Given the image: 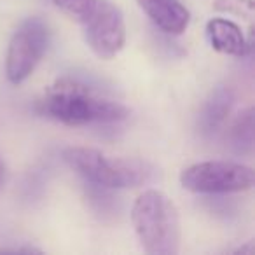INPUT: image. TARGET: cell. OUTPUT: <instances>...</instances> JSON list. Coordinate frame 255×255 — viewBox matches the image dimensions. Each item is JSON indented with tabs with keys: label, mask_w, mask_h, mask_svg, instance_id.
<instances>
[{
	"label": "cell",
	"mask_w": 255,
	"mask_h": 255,
	"mask_svg": "<svg viewBox=\"0 0 255 255\" xmlns=\"http://www.w3.org/2000/svg\"><path fill=\"white\" fill-rule=\"evenodd\" d=\"M79 21L89 49L100 60H112L126 42V23L121 9L110 0H93Z\"/></svg>",
	"instance_id": "obj_5"
},
{
	"label": "cell",
	"mask_w": 255,
	"mask_h": 255,
	"mask_svg": "<svg viewBox=\"0 0 255 255\" xmlns=\"http://www.w3.org/2000/svg\"><path fill=\"white\" fill-rule=\"evenodd\" d=\"M213 7L217 11L231 12V14H241L250 18L254 12V2L252 0H215Z\"/></svg>",
	"instance_id": "obj_11"
},
{
	"label": "cell",
	"mask_w": 255,
	"mask_h": 255,
	"mask_svg": "<svg viewBox=\"0 0 255 255\" xmlns=\"http://www.w3.org/2000/svg\"><path fill=\"white\" fill-rule=\"evenodd\" d=\"M233 103L234 93L227 86H219V88H215L210 93V96L203 103L198 116V131L205 138H208V136L215 135L219 131L220 126L226 123L227 116H229Z\"/></svg>",
	"instance_id": "obj_8"
},
{
	"label": "cell",
	"mask_w": 255,
	"mask_h": 255,
	"mask_svg": "<svg viewBox=\"0 0 255 255\" xmlns=\"http://www.w3.org/2000/svg\"><path fill=\"white\" fill-rule=\"evenodd\" d=\"M254 170L233 161H201L180 173L182 187L196 194L243 192L254 187Z\"/></svg>",
	"instance_id": "obj_4"
},
{
	"label": "cell",
	"mask_w": 255,
	"mask_h": 255,
	"mask_svg": "<svg viewBox=\"0 0 255 255\" xmlns=\"http://www.w3.org/2000/svg\"><path fill=\"white\" fill-rule=\"evenodd\" d=\"M229 147L240 154H248L254 149V109L241 110L229 129Z\"/></svg>",
	"instance_id": "obj_10"
},
{
	"label": "cell",
	"mask_w": 255,
	"mask_h": 255,
	"mask_svg": "<svg viewBox=\"0 0 255 255\" xmlns=\"http://www.w3.org/2000/svg\"><path fill=\"white\" fill-rule=\"evenodd\" d=\"M131 222L142 248L149 255H177L180 250V215L171 198L157 189L135 199Z\"/></svg>",
	"instance_id": "obj_3"
},
{
	"label": "cell",
	"mask_w": 255,
	"mask_h": 255,
	"mask_svg": "<svg viewBox=\"0 0 255 255\" xmlns=\"http://www.w3.org/2000/svg\"><path fill=\"white\" fill-rule=\"evenodd\" d=\"M35 110L40 116L68 126L117 123L129 114L123 103L74 79H61L49 86L37 100Z\"/></svg>",
	"instance_id": "obj_1"
},
{
	"label": "cell",
	"mask_w": 255,
	"mask_h": 255,
	"mask_svg": "<svg viewBox=\"0 0 255 255\" xmlns=\"http://www.w3.org/2000/svg\"><path fill=\"white\" fill-rule=\"evenodd\" d=\"M206 35H208L212 47L222 54L229 56H245L250 49L241 28L234 21L226 18H213L206 25Z\"/></svg>",
	"instance_id": "obj_9"
},
{
	"label": "cell",
	"mask_w": 255,
	"mask_h": 255,
	"mask_svg": "<svg viewBox=\"0 0 255 255\" xmlns=\"http://www.w3.org/2000/svg\"><path fill=\"white\" fill-rule=\"evenodd\" d=\"M150 21L170 35H180L187 30L191 12L180 0H135Z\"/></svg>",
	"instance_id": "obj_7"
},
{
	"label": "cell",
	"mask_w": 255,
	"mask_h": 255,
	"mask_svg": "<svg viewBox=\"0 0 255 255\" xmlns=\"http://www.w3.org/2000/svg\"><path fill=\"white\" fill-rule=\"evenodd\" d=\"M0 254H40V250L32 247H0Z\"/></svg>",
	"instance_id": "obj_13"
},
{
	"label": "cell",
	"mask_w": 255,
	"mask_h": 255,
	"mask_svg": "<svg viewBox=\"0 0 255 255\" xmlns=\"http://www.w3.org/2000/svg\"><path fill=\"white\" fill-rule=\"evenodd\" d=\"M4 180H5V164L4 161L0 159V187L4 185Z\"/></svg>",
	"instance_id": "obj_14"
},
{
	"label": "cell",
	"mask_w": 255,
	"mask_h": 255,
	"mask_svg": "<svg viewBox=\"0 0 255 255\" xmlns=\"http://www.w3.org/2000/svg\"><path fill=\"white\" fill-rule=\"evenodd\" d=\"M63 161L82 178L96 187L128 189L149 184L156 178V168L136 157H110L93 147H67Z\"/></svg>",
	"instance_id": "obj_2"
},
{
	"label": "cell",
	"mask_w": 255,
	"mask_h": 255,
	"mask_svg": "<svg viewBox=\"0 0 255 255\" xmlns=\"http://www.w3.org/2000/svg\"><path fill=\"white\" fill-rule=\"evenodd\" d=\"M54 4L65 11L67 14H70L72 18L79 19L86 14V11L89 9V5L93 4V0H54Z\"/></svg>",
	"instance_id": "obj_12"
},
{
	"label": "cell",
	"mask_w": 255,
	"mask_h": 255,
	"mask_svg": "<svg viewBox=\"0 0 255 255\" xmlns=\"http://www.w3.org/2000/svg\"><path fill=\"white\" fill-rule=\"evenodd\" d=\"M49 46V28L40 18H28L16 28L9 40L5 56V75L19 84L32 75Z\"/></svg>",
	"instance_id": "obj_6"
}]
</instances>
